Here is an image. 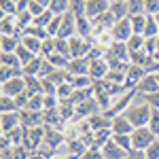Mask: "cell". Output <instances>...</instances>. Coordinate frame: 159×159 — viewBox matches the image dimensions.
I'll list each match as a JSON object with an SVG mask.
<instances>
[{"instance_id": "c3c4849f", "label": "cell", "mask_w": 159, "mask_h": 159, "mask_svg": "<svg viewBox=\"0 0 159 159\" xmlns=\"http://www.w3.org/2000/svg\"><path fill=\"white\" fill-rule=\"evenodd\" d=\"M51 159H76L74 155H61V157H51Z\"/></svg>"}, {"instance_id": "74e56055", "label": "cell", "mask_w": 159, "mask_h": 159, "mask_svg": "<svg viewBox=\"0 0 159 159\" xmlns=\"http://www.w3.org/2000/svg\"><path fill=\"white\" fill-rule=\"evenodd\" d=\"M147 127L159 138V110H157V108H153V115H151V121H148Z\"/></svg>"}, {"instance_id": "5bb4252c", "label": "cell", "mask_w": 159, "mask_h": 159, "mask_svg": "<svg viewBox=\"0 0 159 159\" xmlns=\"http://www.w3.org/2000/svg\"><path fill=\"white\" fill-rule=\"evenodd\" d=\"M76 36L85 38V40L93 36V21L87 15H79L76 17Z\"/></svg>"}, {"instance_id": "7bdbcfd3", "label": "cell", "mask_w": 159, "mask_h": 159, "mask_svg": "<svg viewBox=\"0 0 159 159\" xmlns=\"http://www.w3.org/2000/svg\"><path fill=\"white\" fill-rule=\"evenodd\" d=\"M142 98H144V102H147L151 108L159 110V91H155V93H147V96H142Z\"/></svg>"}, {"instance_id": "4fadbf2b", "label": "cell", "mask_w": 159, "mask_h": 159, "mask_svg": "<svg viewBox=\"0 0 159 159\" xmlns=\"http://www.w3.org/2000/svg\"><path fill=\"white\" fill-rule=\"evenodd\" d=\"M0 125H2V134H9L15 127L21 125V112H2V119H0Z\"/></svg>"}, {"instance_id": "7c38bea8", "label": "cell", "mask_w": 159, "mask_h": 159, "mask_svg": "<svg viewBox=\"0 0 159 159\" xmlns=\"http://www.w3.org/2000/svg\"><path fill=\"white\" fill-rule=\"evenodd\" d=\"M102 155H104V159H125L129 153H127L125 148H121L112 138H110L108 142L102 147Z\"/></svg>"}, {"instance_id": "f1b7e54d", "label": "cell", "mask_w": 159, "mask_h": 159, "mask_svg": "<svg viewBox=\"0 0 159 159\" xmlns=\"http://www.w3.org/2000/svg\"><path fill=\"white\" fill-rule=\"evenodd\" d=\"M127 11H129V17H134V15H147L144 13V0H127Z\"/></svg>"}, {"instance_id": "8992f818", "label": "cell", "mask_w": 159, "mask_h": 159, "mask_svg": "<svg viewBox=\"0 0 159 159\" xmlns=\"http://www.w3.org/2000/svg\"><path fill=\"white\" fill-rule=\"evenodd\" d=\"M110 11V0H85V15L93 21Z\"/></svg>"}, {"instance_id": "44dd1931", "label": "cell", "mask_w": 159, "mask_h": 159, "mask_svg": "<svg viewBox=\"0 0 159 159\" xmlns=\"http://www.w3.org/2000/svg\"><path fill=\"white\" fill-rule=\"evenodd\" d=\"M49 11L53 15H66L70 11V0H51Z\"/></svg>"}, {"instance_id": "e575fe53", "label": "cell", "mask_w": 159, "mask_h": 159, "mask_svg": "<svg viewBox=\"0 0 159 159\" xmlns=\"http://www.w3.org/2000/svg\"><path fill=\"white\" fill-rule=\"evenodd\" d=\"M15 53H17V57L21 60V66H25V64H30V61L34 60V57H38V55H34L32 51H28V49H25L24 45H19V49L15 51Z\"/></svg>"}, {"instance_id": "83f0119b", "label": "cell", "mask_w": 159, "mask_h": 159, "mask_svg": "<svg viewBox=\"0 0 159 159\" xmlns=\"http://www.w3.org/2000/svg\"><path fill=\"white\" fill-rule=\"evenodd\" d=\"M0 61H2V66H9V68H24L21 60L17 57V53H2Z\"/></svg>"}, {"instance_id": "1f68e13d", "label": "cell", "mask_w": 159, "mask_h": 159, "mask_svg": "<svg viewBox=\"0 0 159 159\" xmlns=\"http://www.w3.org/2000/svg\"><path fill=\"white\" fill-rule=\"evenodd\" d=\"M144 43H147V38H144V36L134 34V36L127 40V49H129V51H144Z\"/></svg>"}, {"instance_id": "ffe728a7", "label": "cell", "mask_w": 159, "mask_h": 159, "mask_svg": "<svg viewBox=\"0 0 159 159\" xmlns=\"http://www.w3.org/2000/svg\"><path fill=\"white\" fill-rule=\"evenodd\" d=\"M110 13L112 17L119 21V19H127L129 11H127V2H110Z\"/></svg>"}, {"instance_id": "30bf717a", "label": "cell", "mask_w": 159, "mask_h": 159, "mask_svg": "<svg viewBox=\"0 0 159 159\" xmlns=\"http://www.w3.org/2000/svg\"><path fill=\"white\" fill-rule=\"evenodd\" d=\"M136 91H138L140 96H147V93H155V91H159V79H157V74L147 72V74H144V79L138 83Z\"/></svg>"}, {"instance_id": "f907efd6", "label": "cell", "mask_w": 159, "mask_h": 159, "mask_svg": "<svg viewBox=\"0 0 159 159\" xmlns=\"http://www.w3.org/2000/svg\"><path fill=\"white\" fill-rule=\"evenodd\" d=\"M110 2H127V0H110Z\"/></svg>"}, {"instance_id": "4316f807", "label": "cell", "mask_w": 159, "mask_h": 159, "mask_svg": "<svg viewBox=\"0 0 159 159\" xmlns=\"http://www.w3.org/2000/svg\"><path fill=\"white\" fill-rule=\"evenodd\" d=\"M112 140H115L121 148H125L127 153L134 151V147H132V134H112Z\"/></svg>"}, {"instance_id": "2e32d148", "label": "cell", "mask_w": 159, "mask_h": 159, "mask_svg": "<svg viewBox=\"0 0 159 159\" xmlns=\"http://www.w3.org/2000/svg\"><path fill=\"white\" fill-rule=\"evenodd\" d=\"M66 70L70 74H74V76H79V74H89V57H72Z\"/></svg>"}, {"instance_id": "7402d4cb", "label": "cell", "mask_w": 159, "mask_h": 159, "mask_svg": "<svg viewBox=\"0 0 159 159\" xmlns=\"http://www.w3.org/2000/svg\"><path fill=\"white\" fill-rule=\"evenodd\" d=\"M43 61H45V57L38 55V57H34L30 64H25V66H24V76H25V74L38 76V74H40V68H43Z\"/></svg>"}, {"instance_id": "d6986e66", "label": "cell", "mask_w": 159, "mask_h": 159, "mask_svg": "<svg viewBox=\"0 0 159 159\" xmlns=\"http://www.w3.org/2000/svg\"><path fill=\"white\" fill-rule=\"evenodd\" d=\"M25 89H28L32 96L45 93V89H43V79H40V76H32V74H25Z\"/></svg>"}, {"instance_id": "ba28073f", "label": "cell", "mask_w": 159, "mask_h": 159, "mask_svg": "<svg viewBox=\"0 0 159 159\" xmlns=\"http://www.w3.org/2000/svg\"><path fill=\"white\" fill-rule=\"evenodd\" d=\"M21 91H25V76H15L11 81H4L2 83V96H9V98H17Z\"/></svg>"}, {"instance_id": "f35d334b", "label": "cell", "mask_w": 159, "mask_h": 159, "mask_svg": "<svg viewBox=\"0 0 159 159\" xmlns=\"http://www.w3.org/2000/svg\"><path fill=\"white\" fill-rule=\"evenodd\" d=\"M79 159H104V155H102V148H98V147H89Z\"/></svg>"}, {"instance_id": "816d5d0a", "label": "cell", "mask_w": 159, "mask_h": 159, "mask_svg": "<svg viewBox=\"0 0 159 159\" xmlns=\"http://www.w3.org/2000/svg\"><path fill=\"white\" fill-rule=\"evenodd\" d=\"M15 2H19V0H15Z\"/></svg>"}, {"instance_id": "f546056e", "label": "cell", "mask_w": 159, "mask_h": 159, "mask_svg": "<svg viewBox=\"0 0 159 159\" xmlns=\"http://www.w3.org/2000/svg\"><path fill=\"white\" fill-rule=\"evenodd\" d=\"M24 34H30V36H36L38 40H47V38H51L49 36V32H47V28H40V25H30L28 30H25Z\"/></svg>"}, {"instance_id": "d6a6232c", "label": "cell", "mask_w": 159, "mask_h": 159, "mask_svg": "<svg viewBox=\"0 0 159 159\" xmlns=\"http://www.w3.org/2000/svg\"><path fill=\"white\" fill-rule=\"evenodd\" d=\"M0 11H2V15H17L19 7L15 0H0Z\"/></svg>"}, {"instance_id": "681fc988", "label": "cell", "mask_w": 159, "mask_h": 159, "mask_svg": "<svg viewBox=\"0 0 159 159\" xmlns=\"http://www.w3.org/2000/svg\"><path fill=\"white\" fill-rule=\"evenodd\" d=\"M153 17H155V21H157V25H159V13H157V15H153Z\"/></svg>"}, {"instance_id": "d4e9b609", "label": "cell", "mask_w": 159, "mask_h": 159, "mask_svg": "<svg viewBox=\"0 0 159 159\" xmlns=\"http://www.w3.org/2000/svg\"><path fill=\"white\" fill-rule=\"evenodd\" d=\"M24 110H36V112H43V110H45V93L32 96L30 102H28V106H25Z\"/></svg>"}, {"instance_id": "6da1fadb", "label": "cell", "mask_w": 159, "mask_h": 159, "mask_svg": "<svg viewBox=\"0 0 159 159\" xmlns=\"http://www.w3.org/2000/svg\"><path fill=\"white\" fill-rule=\"evenodd\" d=\"M123 115L129 119V123H132L134 127H147L148 121H151V115H153V108L148 106L147 102H142V104H132Z\"/></svg>"}, {"instance_id": "836d02e7", "label": "cell", "mask_w": 159, "mask_h": 159, "mask_svg": "<svg viewBox=\"0 0 159 159\" xmlns=\"http://www.w3.org/2000/svg\"><path fill=\"white\" fill-rule=\"evenodd\" d=\"M53 17H55V15H53V13H51L49 9H47L45 13H40L38 17H34V25H40V28H47V25H49L51 21H53Z\"/></svg>"}, {"instance_id": "7dc6e473", "label": "cell", "mask_w": 159, "mask_h": 159, "mask_svg": "<svg viewBox=\"0 0 159 159\" xmlns=\"http://www.w3.org/2000/svg\"><path fill=\"white\" fill-rule=\"evenodd\" d=\"M151 57H153V61H157V64H159V49H155V53H153Z\"/></svg>"}, {"instance_id": "52a82bcc", "label": "cell", "mask_w": 159, "mask_h": 159, "mask_svg": "<svg viewBox=\"0 0 159 159\" xmlns=\"http://www.w3.org/2000/svg\"><path fill=\"white\" fill-rule=\"evenodd\" d=\"M110 72V64L106 57H98V60L89 61V76L93 81H104Z\"/></svg>"}, {"instance_id": "cb8c5ba5", "label": "cell", "mask_w": 159, "mask_h": 159, "mask_svg": "<svg viewBox=\"0 0 159 159\" xmlns=\"http://www.w3.org/2000/svg\"><path fill=\"white\" fill-rule=\"evenodd\" d=\"M72 98H74V87L70 83H61L57 87V100L60 102H70Z\"/></svg>"}, {"instance_id": "bcb514c9", "label": "cell", "mask_w": 159, "mask_h": 159, "mask_svg": "<svg viewBox=\"0 0 159 159\" xmlns=\"http://www.w3.org/2000/svg\"><path fill=\"white\" fill-rule=\"evenodd\" d=\"M38 4H43V7H45V9H49V4H51V0H36Z\"/></svg>"}, {"instance_id": "7a4b0ae2", "label": "cell", "mask_w": 159, "mask_h": 159, "mask_svg": "<svg viewBox=\"0 0 159 159\" xmlns=\"http://www.w3.org/2000/svg\"><path fill=\"white\" fill-rule=\"evenodd\" d=\"M155 140H157V136L153 134L148 127H136L134 132H132V147L138 153H144Z\"/></svg>"}, {"instance_id": "4dcf8cb0", "label": "cell", "mask_w": 159, "mask_h": 159, "mask_svg": "<svg viewBox=\"0 0 159 159\" xmlns=\"http://www.w3.org/2000/svg\"><path fill=\"white\" fill-rule=\"evenodd\" d=\"M0 110H2V112H17V110H19V106H17L15 98L2 96V98H0Z\"/></svg>"}, {"instance_id": "f6af8a7d", "label": "cell", "mask_w": 159, "mask_h": 159, "mask_svg": "<svg viewBox=\"0 0 159 159\" xmlns=\"http://www.w3.org/2000/svg\"><path fill=\"white\" fill-rule=\"evenodd\" d=\"M28 148L24 147V144H19V147H13V159H25L28 157Z\"/></svg>"}, {"instance_id": "ee69618b", "label": "cell", "mask_w": 159, "mask_h": 159, "mask_svg": "<svg viewBox=\"0 0 159 159\" xmlns=\"http://www.w3.org/2000/svg\"><path fill=\"white\" fill-rule=\"evenodd\" d=\"M28 11L32 13V15H34V17H38V15H40V13H45V11H47V9H45V7H43V4H38L36 0H30V4H28Z\"/></svg>"}, {"instance_id": "8fae6325", "label": "cell", "mask_w": 159, "mask_h": 159, "mask_svg": "<svg viewBox=\"0 0 159 159\" xmlns=\"http://www.w3.org/2000/svg\"><path fill=\"white\" fill-rule=\"evenodd\" d=\"M76 34V17L68 11L66 15H61V28L57 38H72Z\"/></svg>"}, {"instance_id": "484cf974", "label": "cell", "mask_w": 159, "mask_h": 159, "mask_svg": "<svg viewBox=\"0 0 159 159\" xmlns=\"http://www.w3.org/2000/svg\"><path fill=\"white\" fill-rule=\"evenodd\" d=\"M159 36V25L153 15H147V28H144V38H157Z\"/></svg>"}, {"instance_id": "ab89813d", "label": "cell", "mask_w": 159, "mask_h": 159, "mask_svg": "<svg viewBox=\"0 0 159 159\" xmlns=\"http://www.w3.org/2000/svg\"><path fill=\"white\" fill-rule=\"evenodd\" d=\"M30 98H32V93L25 89V91H21L17 98H15V102H17V106H19V110H24L25 106H28V102H30Z\"/></svg>"}, {"instance_id": "8d00e7d4", "label": "cell", "mask_w": 159, "mask_h": 159, "mask_svg": "<svg viewBox=\"0 0 159 159\" xmlns=\"http://www.w3.org/2000/svg\"><path fill=\"white\" fill-rule=\"evenodd\" d=\"M55 53H61V55L70 57V43H68V38H55Z\"/></svg>"}, {"instance_id": "d590c367", "label": "cell", "mask_w": 159, "mask_h": 159, "mask_svg": "<svg viewBox=\"0 0 159 159\" xmlns=\"http://www.w3.org/2000/svg\"><path fill=\"white\" fill-rule=\"evenodd\" d=\"M55 53V38H47V40H43V51H40V57H51Z\"/></svg>"}, {"instance_id": "ac0fdd59", "label": "cell", "mask_w": 159, "mask_h": 159, "mask_svg": "<svg viewBox=\"0 0 159 159\" xmlns=\"http://www.w3.org/2000/svg\"><path fill=\"white\" fill-rule=\"evenodd\" d=\"M21 45L28 51H32L34 55H40V51H43V40H38L36 36H30V34H24L21 36Z\"/></svg>"}, {"instance_id": "3957f363", "label": "cell", "mask_w": 159, "mask_h": 159, "mask_svg": "<svg viewBox=\"0 0 159 159\" xmlns=\"http://www.w3.org/2000/svg\"><path fill=\"white\" fill-rule=\"evenodd\" d=\"M136 93H138L136 89H127V91H125V93H121V96H119L117 100H112L110 108H108V110H104V112L108 115L110 119H112V117H117V115H123L125 110H127L129 106H132V104H134Z\"/></svg>"}, {"instance_id": "b9f144b4", "label": "cell", "mask_w": 159, "mask_h": 159, "mask_svg": "<svg viewBox=\"0 0 159 159\" xmlns=\"http://www.w3.org/2000/svg\"><path fill=\"white\" fill-rule=\"evenodd\" d=\"M144 13L147 15H157L159 13V0H144Z\"/></svg>"}, {"instance_id": "277c9868", "label": "cell", "mask_w": 159, "mask_h": 159, "mask_svg": "<svg viewBox=\"0 0 159 159\" xmlns=\"http://www.w3.org/2000/svg\"><path fill=\"white\" fill-rule=\"evenodd\" d=\"M110 34H112V40H115V43H127L129 38L134 36L129 17H127V19H119L117 24L110 28Z\"/></svg>"}, {"instance_id": "5b68a950", "label": "cell", "mask_w": 159, "mask_h": 159, "mask_svg": "<svg viewBox=\"0 0 159 159\" xmlns=\"http://www.w3.org/2000/svg\"><path fill=\"white\" fill-rule=\"evenodd\" d=\"M144 74H147V68L136 66V64H129V66H127V70H125L123 89H125V91H127V89H136V87H138V83L144 79Z\"/></svg>"}, {"instance_id": "9a60e30c", "label": "cell", "mask_w": 159, "mask_h": 159, "mask_svg": "<svg viewBox=\"0 0 159 159\" xmlns=\"http://www.w3.org/2000/svg\"><path fill=\"white\" fill-rule=\"evenodd\" d=\"M110 129H112V134H132L136 127L129 123V119H127L125 115H117V117H112Z\"/></svg>"}, {"instance_id": "603a6c76", "label": "cell", "mask_w": 159, "mask_h": 159, "mask_svg": "<svg viewBox=\"0 0 159 159\" xmlns=\"http://www.w3.org/2000/svg\"><path fill=\"white\" fill-rule=\"evenodd\" d=\"M129 21H132V30H134V34L144 36V28H147V15H134V17H129Z\"/></svg>"}, {"instance_id": "9c48e42d", "label": "cell", "mask_w": 159, "mask_h": 159, "mask_svg": "<svg viewBox=\"0 0 159 159\" xmlns=\"http://www.w3.org/2000/svg\"><path fill=\"white\" fill-rule=\"evenodd\" d=\"M68 43H70V60L72 57H87V53L93 47L91 43H87L85 38H81V36L68 38Z\"/></svg>"}, {"instance_id": "60d3db41", "label": "cell", "mask_w": 159, "mask_h": 159, "mask_svg": "<svg viewBox=\"0 0 159 159\" xmlns=\"http://www.w3.org/2000/svg\"><path fill=\"white\" fill-rule=\"evenodd\" d=\"M144 157L147 159H159V138L144 151Z\"/></svg>"}, {"instance_id": "e0dca14e", "label": "cell", "mask_w": 159, "mask_h": 159, "mask_svg": "<svg viewBox=\"0 0 159 159\" xmlns=\"http://www.w3.org/2000/svg\"><path fill=\"white\" fill-rule=\"evenodd\" d=\"M19 45H21V38L11 36V34H2V38H0V49H2V53H15V51L19 49Z\"/></svg>"}]
</instances>
